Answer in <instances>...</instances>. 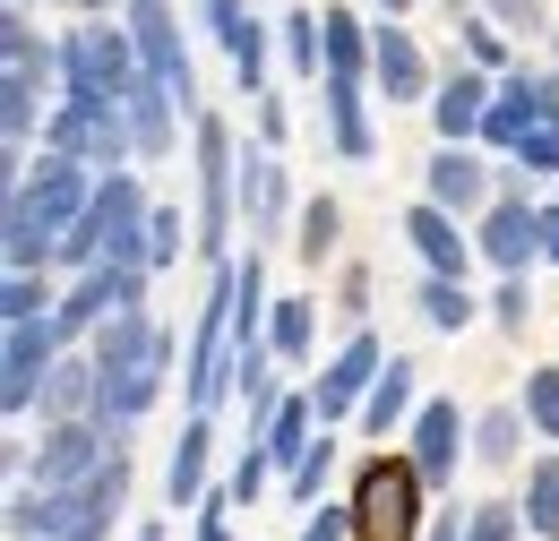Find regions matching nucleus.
I'll list each match as a JSON object with an SVG mask.
<instances>
[{
  "instance_id": "43",
  "label": "nucleus",
  "mask_w": 559,
  "mask_h": 541,
  "mask_svg": "<svg viewBox=\"0 0 559 541\" xmlns=\"http://www.w3.org/2000/svg\"><path fill=\"white\" fill-rule=\"evenodd\" d=\"M301 541H353V498H328V507H310Z\"/></svg>"
},
{
  "instance_id": "40",
  "label": "nucleus",
  "mask_w": 559,
  "mask_h": 541,
  "mask_svg": "<svg viewBox=\"0 0 559 541\" xmlns=\"http://www.w3.org/2000/svg\"><path fill=\"white\" fill-rule=\"evenodd\" d=\"M181 259V206H146V267Z\"/></svg>"
},
{
  "instance_id": "55",
  "label": "nucleus",
  "mask_w": 559,
  "mask_h": 541,
  "mask_svg": "<svg viewBox=\"0 0 559 541\" xmlns=\"http://www.w3.org/2000/svg\"><path fill=\"white\" fill-rule=\"evenodd\" d=\"M379 9H388V17H405V9H414V0H379Z\"/></svg>"
},
{
  "instance_id": "3",
  "label": "nucleus",
  "mask_w": 559,
  "mask_h": 541,
  "mask_svg": "<svg viewBox=\"0 0 559 541\" xmlns=\"http://www.w3.org/2000/svg\"><path fill=\"white\" fill-rule=\"evenodd\" d=\"M44 77H61V44H44L26 9H0V137L9 146L44 130Z\"/></svg>"
},
{
  "instance_id": "28",
  "label": "nucleus",
  "mask_w": 559,
  "mask_h": 541,
  "mask_svg": "<svg viewBox=\"0 0 559 541\" xmlns=\"http://www.w3.org/2000/svg\"><path fill=\"white\" fill-rule=\"evenodd\" d=\"M284 61H293V77H328V17H310V9H284Z\"/></svg>"
},
{
  "instance_id": "13",
  "label": "nucleus",
  "mask_w": 559,
  "mask_h": 541,
  "mask_svg": "<svg viewBox=\"0 0 559 541\" xmlns=\"http://www.w3.org/2000/svg\"><path fill=\"white\" fill-rule=\"evenodd\" d=\"M405 430H414V447H405V456L421 465L430 498H448V490H456V456L474 447V438H465L474 421H456V405H448V396H430V405H421L414 421H405Z\"/></svg>"
},
{
  "instance_id": "6",
  "label": "nucleus",
  "mask_w": 559,
  "mask_h": 541,
  "mask_svg": "<svg viewBox=\"0 0 559 541\" xmlns=\"http://www.w3.org/2000/svg\"><path fill=\"white\" fill-rule=\"evenodd\" d=\"M44 146H61L78 164H95V172H121V164L139 155L130 104H78V95H61V104L44 112Z\"/></svg>"
},
{
  "instance_id": "10",
  "label": "nucleus",
  "mask_w": 559,
  "mask_h": 541,
  "mask_svg": "<svg viewBox=\"0 0 559 541\" xmlns=\"http://www.w3.org/2000/svg\"><path fill=\"white\" fill-rule=\"evenodd\" d=\"M121 17H130V35H139L146 77H164V86H173V104L199 121V69H190V44H181V26H173V0H130Z\"/></svg>"
},
{
  "instance_id": "29",
  "label": "nucleus",
  "mask_w": 559,
  "mask_h": 541,
  "mask_svg": "<svg viewBox=\"0 0 559 541\" xmlns=\"http://www.w3.org/2000/svg\"><path fill=\"white\" fill-rule=\"evenodd\" d=\"M370 35L353 9H328V77H370Z\"/></svg>"
},
{
  "instance_id": "17",
  "label": "nucleus",
  "mask_w": 559,
  "mask_h": 541,
  "mask_svg": "<svg viewBox=\"0 0 559 541\" xmlns=\"http://www.w3.org/2000/svg\"><path fill=\"white\" fill-rule=\"evenodd\" d=\"M0 250H9V267H52L61 259V224L26 199L17 181H9V206H0Z\"/></svg>"
},
{
  "instance_id": "42",
  "label": "nucleus",
  "mask_w": 559,
  "mask_h": 541,
  "mask_svg": "<svg viewBox=\"0 0 559 541\" xmlns=\"http://www.w3.org/2000/svg\"><path fill=\"white\" fill-rule=\"evenodd\" d=\"M474 9H490L499 35H543V0H474Z\"/></svg>"
},
{
  "instance_id": "37",
  "label": "nucleus",
  "mask_w": 559,
  "mask_h": 541,
  "mask_svg": "<svg viewBox=\"0 0 559 541\" xmlns=\"http://www.w3.org/2000/svg\"><path fill=\"white\" fill-rule=\"evenodd\" d=\"M525 533V507L516 498H483L474 516H465V541H516Z\"/></svg>"
},
{
  "instance_id": "22",
  "label": "nucleus",
  "mask_w": 559,
  "mask_h": 541,
  "mask_svg": "<svg viewBox=\"0 0 559 541\" xmlns=\"http://www.w3.org/2000/svg\"><path fill=\"white\" fill-rule=\"evenodd\" d=\"M207 456H215V421L190 412V421H181V447H173V465H164V498H173V507H199V498H207Z\"/></svg>"
},
{
  "instance_id": "5",
  "label": "nucleus",
  "mask_w": 559,
  "mask_h": 541,
  "mask_svg": "<svg viewBox=\"0 0 559 541\" xmlns=\"http://www.w3.org/2000/svg\"><path fill=\"white\" fill-rule=\"evenodd\" d=\"M199 130V250L215 267H233V224H241V146L224 137L215 112L190 121Z\"/></svg>"
},
{
  "instance_id": "2",
  "label": "nucleus",
  "mask_w": 559,
  "mask_h": 541,
  "mask_svg": "<svg viewBox=\"0 0 559 541\" xmlns=\"http://www.w3.org/2000/svg\"><path fill=\"white\" fill-rule=\"evenodd\" d=\"M430 533V481L414 456H370L353 473V541H421Z\"/></svg>"
},
{
  "instance_id": "49",
  "label": "nucleus",
  "mask_w": 559,
  "mask_h": 541,
  "mask_svg": "<svg viewBox=\"0 0 559 541\" xmlns=\"http://www.w3.org/2000/svg\"><path fill=\"white\" fill-rule=\"evenodd\" d=\"M259 146H284V104L276 95H259Z\"/></svg>"
},
{
  "instance_id": "51",
  "label": "nucleus",
  "mask_w": 559,
  "mask_h": 541,
  "mask_svg": "<svg viewBox=\"0 0 559 541\" xmlns=\"http://www.w3.org/2000/svg\"><path fill=\"white\" fill-rule=\"evenodd\" d=\"M543 130H559V69L543 77Z\"/></svg>"
},
{
  "instance_id": "24",
  "label": "nucleus",
  "mask_w": 559,
  "mask_h": 541,
  "mask_svg": "<svg viewBox=\"0 0 559 541\" xmlns=\"http://www.w3.org/2000/svg\"><path fill=\"white\" fill-rule=\"evenodd\" d=\"M414 412H421V405H414V361H405V352H388L379 387L361 396V430H370V438H388V430H405Z\"/></svg>"
},
{
  "instance_id": "38",
  "label": "nucleus",
  "mask_w": 559,
  "mask_h": 541,
  "mask_svg": "<svg viewBox=\"0 0 559 541\" xmlns=\"http://www.w3.org/2000/svg\"><path fill=\"white\" fill-rule=\"evenodd\" d=\"M267 473H276V456H267V447L250 438V447H241V465H233V481H224V498H233V507H250V498H267Z\"/></svg>"
},
{
  "instance_id": "23",
  "label": "nucleus",
  "mask_w": 559,
  "mask_h": 541,
  "mask_svg": "<svg viewBox=\"0 0 559 541\" xmlns=\"http://www.w3.org/2000/svg\"><path fill=\"white\" fill-rule=\"evenodd\" d=\"M319 95H328V137H336V155H345V164H370V112H361L370 77H319Z\"/></svg>"
},
{
  "instance_id": "26",
  "label": "nucleus",
  "mask_w": 559,
  "mask_h": 541,
  "mask_svg": "<svg viewBox=\"0 0 559 541\" xmlns=\"http://www.w3.org/2000/svg\"><path fill=\"white\" fill-rule=\"evenodd\" d=\"M319 430H328V421H319V405H310V396H284V405H276V421H267V438H259V447L276 456V473H293V465L310 456V438H319Z\"/></svg>"
},
{
  "instance_id": "32",
  "label": "nucleus",
  "mask_w": 559,
  "mask_h": 541,
  "mask_svg": "<svg viewBox=\"0 0 559 541\" xmlns=\"http://www.w3.org/2000/svg\"><path fill=\"white\" fill-rule=\"evenodd\" d=\"M525 430H534V421H525L516 405L483 412V421H474V456H483V465H516V447H525Z\"/></svg>"
},
{
  "instance_id": "21",
  "label": "nucleus",
  "mask_w": 559,
  "mask_h": 541,
  "mask_svg": "<svg viewBox=\"0 0 559 541\" xmlns=\"http://www.w3.org/2000/svg\"><path fill=\"white\" fill-rule=\"evenodd\" d=\"M121 104H130V137H139V164H173V146H181V130H173V112H181V104H173V86H164V77H139V86H130Z\"/></svg>"
},
{
  "instance_id": "50",
  "label": "nucleus",
  "mask_w": 559,
  "mask_h": 541,
  "mask_svg": "<svg viewBox=\"0 0 559 541\" xmlns=\"http://www.w3.org/2000/svg\"><path fill=\"white\" fill-rule=\"evenodd\" d=\"M543 259H551V267H559V199L543 206Z\"/></svg>"
},
{
  "instance_id": "8",
  "label": "nucleus",
  "mask_w": 559,
  "mask_h": 541,
  "mask_svg": "<svg viewBox=\"0 0 559 541\" xmlns=\"http://www.w3.org/2000/svg\"><path fill=\"white\" fill-rule=\"evenodd\" d=\"M61 352H70V336H61L52 310H44V318H9V336H0V412H9V421L35 412V396H44V378H52Z\"/></svg>"
},
{
  "instance_id": "45",
  "label": "nucleus",
  "mask_w": 559,
  "mask_h": 541,
  "mask_svg": "<svg viewBox=\"0 0 559 541\" xmlns=\"http://www.w3.org/2000/svg\"><path fill=\"white\" fill-rule=\"evenodd\" d=\"M465 44H474V61H483V69H499V61H508V35H499L490 17H465Z\"/></svg>"
},
{
  "instance_id": "20",
  "label": "nucleus",
  "mask_w": 559,
  "mask_h": 541,
  "mask_svg": "<svg viewBox=\"0 0 559 541\" xmlns=\"http://www.w3.org/2000/svg\"><path fill=\"white\" fill-rule=\"evenodd\" d=\"M35 405H44V421H95V412H104V370H95V352H61Z\"/></svg>"
},
{
  "instance_id": "11",
  "label": "nucleus",
  "mask_w": 559,
  "mask_h": 541,
  "mask_svg": "<svg viewBox=\"0 0 559 541\" xmlns=\"http://www.w3.org/2000/svg\"><path fill=\"white\" fill-rule=\"evenodd\" d=\"M483 259L499 275H525L543 259V206L525 199V164L499 181V199H490V215H483Z\"/></svg>"
},
{
  "instance_id": "36",
  "label": "nucleus",
  "mask_w": 559,
  "mask_h": 541,
  "mask_svg": "<svg viewBox=\"0 0 559 541\" xmlns=\"http://www.w3.org/2000/svg\"><path fill=\"white\" fill-rule=\"evenodd\" d=\"M525 421H534V430L559 447V361H543V370L525 378Z\"/></svg>"
},
{
  "instance_id": "27",
  "label": "nucleus",
  "mask_w": 559,
  "mask_h": 541,
  "mask_svg": "<svg viewBox=\"0 0 559 541\" xmlns=\"http://www.w3.org/2000/svg\"><path fill=\"white\" fill-rule=\"evenodd\" d=\"M516 507H525V533L534 541H559V456H534V465H525V498H516Z\"/></svg>"
},
{
  "instance_id": "31",
  "label": "nucleus",
  "mask_w": 559,
  "mask_h": 541,
  "mask_svg": "<svg viewBox=\"0 0 559 541\" xmlns=\"http://www.w3.org/2000/svg\"><path fill=\"white\" fill-rule=\"evenodd\" d=\"M421 318H430L439 336L474 327V292H465V275H421Z\"/></svg>"
},
{
  "instance_id": "35",
  "label": "nucleus",
  "mask_w": 559,
  "mask_h": 541,
  "mask_svg": "<svg viewBox=\"0 0 559 541\" xmlns=\"http://www.w3.org/2000/svg\"><path fill=\"white\" fill-rule=\"evenodd\" d=\"M44 310H61L52 284H44V267H9V284H0V318H44Z\"/></svg>"
},
{
  "instance_id": "30",
  "label": "nucleus",
  "mask_w": 559,
  "mask_h": 541,
  "mask_svg": "<svg viewBox=\"0 0 559 541\" xmlns=\"http://www.w3.org/2000/svg\"><path fill=\"white\" fill-rule=\"evenodd\" d=\"M336 224H345V206L336 199H310L293 215V250H301V267L319 275V259H336Z\"/></svg>"
},
{
  "instance_id": "48",
  "label": "nucleus",
  "mask_w": 559,
  "mask_h": 541,
  "mask_svg": "<svg viewBox=\"0 0 559 541\" xmlns=\"http://www.w3.org/2000/svg\"><path fill=\"white\" fill-rule=\"evenodd\" d=\"M336 301H345V318L361 327V310H370V275H361V267H345V292H336Z\"/></svg>"
},
{
  "instance_id": "41",
  "label": "nucleus",
  "mask_w": 559,
  "mask_h": 541,
  "mask_svg": "<svg viewBox=\"0 0 559 541\" xmlns=\"http://www.w3.org/2000/svg\"><path fill=\"white\" fill-rule=\"evenodd\" d=\"M199 17L215 26V44H224V52H233V44L259 26V17H250V0H199Z\"/></svg>"
},
{
  "instance_id": "52",
  "label": "nucleus",
  "mask_w": 559,
  "mask_h": 541,
  "mask_svg": "<svg viewBox=\"0 0 559 541\" xmlns=\"http://www.w3.org/2000/svg\"><path fill=\"white\" fill-rule=\"evenodd\" d=\"M70 541H112V525H86V533H70Z\"/></svg>"
},
{
  "instance_id": "25",
  "label": "nucleus",
  "mask_w": 559,
  "mask_h": 541,
  "mask_svg": "<svg viewBox=\"0 0 559 541\" xmlns=\"http://www.w3.org/2000/svg\"><path fill=\"white\" fill-rule=\"evenodd\" d=\"M430 199L448 206V215H474V206L490 199L483 155H465V146H439V155H430Z\"/></svg>"
},
{
  "instance_id": "14",
  "label": "nucleus",
  "mask_w": 559,
  "mask_h": 541,
  "mask_svg": "<svg viewBox=\"0 0 559 541\" xmlns=\"http://www.w3.org/2000/svg\"><path fill=\"white\" fill-rule=\"evenodd\" d=\"M370 77H379L388 104H430V95H439V86H430V61H421V44L396 26V17L370 35Z\"/></svg>"
},
{
  "instance_id": "9",
  "label": "nucleus",
  "mask_w": 559,
  "mask_h": 541,
  "mask_svg": "<svg viewBox=\"0 0 559 541\" xmlns=\"http://www.w3.org/2000/svg\"><path fill=\"white\" fill-rule=\"evenodd\" d=\"M112 447H121L112 421H44V438H35V456H26V490H70V481H86Z\"/></svg>"
},
{
  "instance_id": "54",
  "label": "nucleus",
  "mask_w": 559,
  "mask_h": 541,
  "mask_svg": "<svg viewBox=\"0 0 559 541\" xmlns=\"http://www.w3.org/2000/svg\"><path fill=\"white\" fill-rule=\"evenodd\" d=\"M130 541H164V525H139V533H130Z\"/></svg>"
},
{
  "instance_id": "34",
  "label": "nucleus",
  "mask_w": 559,
  "mask_h": 541,
  "mask_svg": "<svg viewBox=\"0 0 559 541\" xmlns=\"http://www.w3.org/2000/svg\"><path fill=\"white\" fill-rule=\"evenodd\" d=\"M328 473H336V438H310V456L284 473V498H293V507H319V498H328Z\"/></svg>"
},
{
  "instance_id": "46",
  "label": "nucleus",
  "mask_w": 559,
  "mask_h": 541,
  "mask_svg": "<svg viewBox=\"0 0 559 541\" xmlns=\"http://www.w3.org/2000/svg\"><path fill=\"white\" fill-rule=\"evenodd\" d=\"M516 164H525V172H551V181H559V130H534L525 146H516Z\"/></svg>"
},
{
  "instance_id": "56",
  "label": "nucleus",
  "mask_w": 559,
  "mask_h": 541,
  "mask_svg": "<svg viewBox=\"0 0 559 541\" xmlns=\"http://www.w3.org/2000/svg\"><path fill=\"white\" fill-rule=\"evenodd\" d=\"M448 9H474V0H448Z\"/></svg>"
},
{
  "instance_id": "16",
  "label": "nucleus",
  "mask_w": 559,
  "mask_h": 541,
  "mask_svg": "<svg viewBox=\"0 0 559 541\" xmlns=\"http://www.w3.org/2000/svg\"><path fill=\"white\" fill-rule=\"evenodd\" d=\"M534 130H543V77H499V95L483 112V146L490 155H516Z\"/></svg>"
},
{
  "instance_id": "1",
  "label": "nucleus",
  "mask_w": 559,
  "mask_h": 541,
  "mask_svg": "<svg viewBox=\"0 0 559 541\" xmlns=\"http://www.w3.org/2000/svg\"><path fill=\"white\" fill-rule=\"evenodd\" d=\"M95 370H104V412L95 421H112V438H130V421H139L155 396H164V361H173V336L146 318V301L130 310H112L104 327H95Z\"/></svg>"
},
{
  "instance_id": "19",
  "label": "nucleus",
  "mask_w": 559,
  "mask_h": 541,
  "mask_svg": "<svg viewBox=\"0 0 559 541\" xmlns=\"http://www.w3.org/2000/svg\"><path fill=\"white\" fill-rule=\"evenodd\" d=\"M284 215H293V190H284L276 146H250V155H241V224L267 241V232H284Z\"/></svg>"
},
{
  "instance_id": "12",
  "label": "nucleus",
  "mask_w": 559,
  "mask_h": 541,
  "mask_svg": "<svg viewBox=\"0 0 559 541\" xmlns=\"http://www.w3.org/2000/svg\"><path fill=\"white\" fill-rule=\"evenodd\" d=\"M379 370H388V344L370 336V327H353V336H345V352L328 361V378L310 387L319 421H328V430H336V421H353V412H361V396L379 387Z\"/></svg>"
},
{
  "instance_id": "44",
  "label": "nucleus",
  "mask_w": 559,
  "mask_h": 541,
  "mask_svg": "<svg viewBox=\"0 0 559 541\" xmlns=\"http://www.w3.org/2000/svg\"><path fill=\"white\" fill-rule=\"evenodd\" d=\"M525 310H534V301H525V275H499V292H490V318H499V327H525Z\"/></svg>"
},
{
  "instance_id": "15",
  "label": "nucleus",
  "mask_w": 559,
  "mask_h": 541,
  "mask_svg": "<svg viewBox=\"0 0 559 541\" xmlns=\"http://www.w3.org/2000/svg\"><path fill=\"white\" fill-rule=\"evenodd\" d=\"M490 86L483 69H456V77H439V95H430V130L439 146H465V137H483V112H490Z\"/></svg>"
},
{
  "instance_id": "33",
  "label": "nucleus",
  "mask_w": 559,
  "mask_h": 541,
  "mask_svg": "<svg viewBox=\"0 0 559 541\" xmlns=\"http://www.w3.org/2000/svg\"><path fill=\"white\" fill-rule=\"evenodd\" d=\"M267 344H276V361H310V301L301 292H284L267 310Z\"/></svg>"
},
{
  "instance_id": "39",
  "label": "nucleus",
  "mask_w": 559,
  "mask_h": 541,
  "mask_svg": "<svg viewBox=\"0 0 559 541\" xmlns=\"http://www.w3.org/2000/svg\"><path fill=\"white\" fill-rule=\"evenodd\" d=\"M233 86H241V95H267V26H250V35L233 44Z\"/></svg>"
},
{
  "instance_id": "47",
  "label": "nucleus",
  "mask_w": 559,
  "mask_h": 541,
  "mask_svg": "<svg viewBox=\"0 0 559 541\" xmlns=\"http://www.w3.org/2000/svg\"><path fill=\"white\" fill-rule=\"evenodd\" d=\"M465 516H474V507H456V498L430 507V533H421V541H465Z\"/></svg>"
},
{
  "instance_id": "18",
  "label": "nucleus",
  "mask_w": 559,
  "mask_h": 541,
  "mask_svg": "<svg viewBox=\"0 0 559 541\" xmlns=\"http://www.w3.org/2000/svg\"><path fill=\"white\" fill-rule=\"evenodd\" d=\"M405 241L421 250V267H430V275H465V267H474V250H483V241H465V232H456V215H448L439 199L405 206Z\"/></svg>"
},
{
  "instance_id": "4",
  "label": "nucleus",
  "mask_w": 559,
  "mask_h": 541,
  "mask_svg": "<svg viewBox=\"0 0 559 541\" xmlns=\"http://www.w3.org/2000/svg\"><path fill=\"white\" fill-rule=\"evenodd\" d=\"M139 77H146V61H139L130 17L121 26L112 17H78L70 35H61V95H78V104H121Z\"/></svg>"
},
{
  "instance_id": "7",
  "label": "nucleus",
  "mask_w": 559,
  "mask_h": 541,
  "mask_svg": "<svg viewBox=\"0 0 559 541\" xmlns=\"http://www.w3.org/2000/svg\"><path fill=\"white\" fill-rule=\"evenodd\" d=\"M233 301H241V275L224 267L190 327V361H181V387H190V412H215V396L233 387Z\"/></svg>"
},
{
  "instance_id": "53",
  "label": "nucleus",
  "mask_w": 559,
  "mask_h": 541,
  "mask_svg": "<svg viewBox=\"0 0 559 541\" xmlns=\"http://www.w3.org/2000/svg\"><path fill=\"white\" fill-rule=\"evenodd\" d=\"M78 9H86V17H112V0H78Z\"/></svg>"
}]
</instances>
